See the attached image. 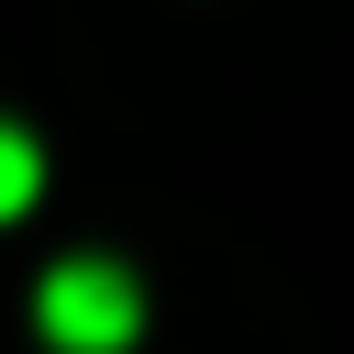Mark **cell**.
<instances>
[{"mask_svg": "<svg viewBox=\"0 0 354 354\" xmlns=\"http://www.w3.org/2000/svg\"><path fill=\"white\" fill-rule=\"evenodd\" d=\"M133 321H144V299L122 266H55L44 277V343L55 354H122Z\"/></svg>", "mask_w": 354, "mask_h": 354, "instance_id": "obj_1", "label": "cell"}, {"mask_svg": "<svg viewBox=\"0 0 354 354\" xmlns=\"http://www.w3.org/2000/svg\"><path fill=\"white\" fill-rule=\"evenodd\" d=\"M33 188H44V155H33V133H11V122H0V221H22V210H33Z\"/></svg>", "mask_w": 354, "mask_h": 354, "instance_id": "obj_2", "label": "cell"}]
</instances>
